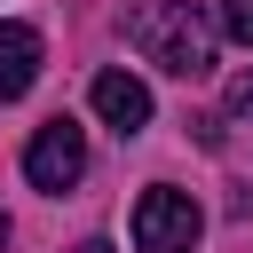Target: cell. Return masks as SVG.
I'll return each mask as SVG.
<instances>
[{"mask_svg":"<svg viewBox=\"0 0 253 253\" xmlns=\"http://www.w3.org/2000/svg\"><path fill=\"white\" fill-rule=\"evenodd\" d=\"M40 79V32L32 24H0V103H24Z\"/></svg>","mask_w":253,"mask_h":253,"instance_id":"5","label":"cell"},{"mask_svg":"<svg viewBox=\"0 0 253 253\" xmlns=\"http://www.w3.org/2000/svg\"><path fill=\"white\" fill-rule=\"evenodd\" d=\"M126 47L158 63L166 79H206L213 71V24L190 0H134L126 8Z\"/></svg>","mask_w":253,"mask_h":253,"instance_id":"1","label":"cell"},{"mask_svg":"<svg viewBox=\"0 0 253 253\" xmlns=\"http://www.w3.org/2000/svg\"><path fill=\"white\" fill-rule=\"evenodd\" d=\"M237 111H253V79H237Z\"/></svg>","mask_w":253,"mask_h":253,"instance_id":"7","label":"cell"},{"mask_svg":"<svg viewBox=\"0 0 253 253\" xmlns=\"http://www.w3.org/2000/svg\"><path fill=\"white\" fill-rule=\"evenodd\" d=\"M206 237V213H198V198L190 190H142L134 198V253H190Z\"/></svg>","mask_w":253,"mask_h":253,"instance_id":"2","label":"cell"},{"mask_svg":"<svg viewBox=\"0 0 253 253\" xmlns=\"http://www.w3.org/2000/svg\"><path fill=\"white\" fill-rule=\"evenodd\" d=\"M79 174H87V126L47 119V126L24 142V182H32V190H47V198H63Z\"/></svg>","mask_w":253,"mask_h":253,"instance_id":"3","label":"cell"},{"mask_svg":"<svg viewBox=\"0 0 253 253\" xmlns=\"http://www.w3.org/2000/svg\"><path fill=\"white\" fill-rule=\"evenodd\" d=\"M87 103H95V119L119 126V134H142V126H150V87H142L134 71H95Z\"/></svg>","mask_w":253,"mask_h":253,"instance_id":"4","label":"cell"},{"mask_svg":"<svg viewBox=\"0 0 253 253\" xmlns=\"http://www.w3.org/2000/svg\"><path fill=\"white\" fill-rule=\"evenodd\" d=\"M0 253H8V213H0Z\"/></svg>","mask_w":253,"mask_h":253,"instance_id":"9","label":"cell"},{"mask_svg":"<svg viewBox=\"0 0 253 253\" xmlns=\"http://www.w3.org/2000/svg\"><path fill=\"white\" fill-rule=\"evenodd\" d=\"M71 253H119V245H103V237H87V245H71Z\"/></svg>","mask_w":253,"mask_h":253,"instance_id":"8","label":"cell"},{"mask_svg":"<svg viewBox=\"0 0 253 253\" xmlns=\"http://www.w3.org/2000/svg\"><path fill=\"white\" fill-rule=\"evenodd\" d=\"M221 32L253 47V0H221Z\"/></svg>","mask_w":253,"mask_h":253,"instance_id":"6","label":"cell"}]
</instances>
